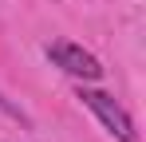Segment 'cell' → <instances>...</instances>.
<instances>
[{"label": "cell", "mask_w": 146, "mask_h": 142, "mask_svg": "<svg viewBox=\"0 0 146 142\" xmlns=\"http://www.w3.org/2000/svg\"><path fill=\"white\" fill-rule=\"evenodd\" d=\"M79 99H83V103H87V107H91V111L99 115V122H103V126H107V130H111V134H115L119 142H138L130 115H126V111H122V107H119V103H115V99H111L107 91L79 87Z\"/></svg>", "instance_id": "6da1fadb"}, {"label": "cell", "mask_w": 146, "mask_h": 142, "mask_svg": "<svg viewBox=\"0 0 146 142\" xmlns=\"http://www.w3.org/2000/svg\"><path fill=\"white\" fill-rule=\"evenodd\" d=\"M48 55L59 63V67L67 71V75H75V79H87V83H95V79H103V67H99V59L91 55V51H83L79 44H67V40H55V44L48 47Z\"/></svg>", "instance_id": "7a4b0ae2"}]
</instances>
